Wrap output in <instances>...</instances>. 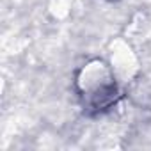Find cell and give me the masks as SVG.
Segmentation results:
<instances>
[{
    "instance_id": "6da1fadb",
    "label": "cell",
    "mask_w": 151,
    "mask_h": 151,
    "mask_svg": "<svg viewBox=\"0 0 151 151\" xmlns=\"http://www.w3.org/2000/svg\"><path fill=\"white\" fill-rule=\"evenodd\" d=\"M80 87H82V96L86 103L94 109V110H105L110 105L116 103L119 91L116 82L112 80L109 69L101 62L89 64L82 69L80 75Z\"/></svg>"
},
{
    "instance_id": "7a4b0ae2",
    "label": "cell",
    "mask_w": 151,
    "mask_h": 151,
    "mask_svg": "<svg viewBox=\"0 0 151 151\" xmlns=\"http://www.w3.org/2000/svg\"><path fill=\"white\" fill-rule=\"evenodd\" d=\"M109 2H116V0H109Z\"/></svg>"
}]
</instances>
